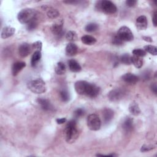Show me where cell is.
Returning a JSON list of instances; mask_svg holds the SVG:
<instances>
[{"label":"cell","mask_w":157,"mask_h":157,"mask_svg":"<svg viewBox=\"0 0 157 157\" xmlns=\"http://www.w3.org/2000/svg\"><path fill=\"white\" fill-rule=\"evenodd\" d=\"M74 87L78 94L80 95H86L90 98L96 97L100 91V88L96 85L83 80L76 82Z\"/></svg>","instance_id":"obj_1"},{"label":"cell","mask_w":157,"mask_h":157,"mask_svg":"<svg viewBox=\"0 0 157 157\" xmlns=\"http://www.w3.org/2000/svg\"><path fill=\"white\" fill-rule=\"evenodd\" d=\"M66 140L67 143H74L78 137V131L76 126V121L72 120L69 121L64 131Z\"/></svg>","instance_id":"obj_2"},{"label":"cell","mask_w":157,"mask_h":157,"mask_svg":"<svg viewBox=\"0 0 157 157\" xmlns=\"http://www.w3.org/2000/svg\"><path fill=\"white\" fill-rule=\"evenodd\" d=\"M36 18V12L33 9L26 8L20 10L17 15L19 22L21 24H28Z\"/></svg>","instance_id":"obj_3"},{"label":"cell","mask_w":157,"mask_h":157,"mask_svg":"<svg viewBox=\"0 0 157 157\" xmlns=\"http://www.w3.org/2000/svg\"><path fill=\"white\" fill-rule=\"evenodd\" d=\"M28 88L33 93L41 94L46 91V86L44 81L42 78H36L29 81L27 84Z\"/></svg>","instance_id":"obj_4"},{"label":"cell","mask_w":157,"mask_h":157,"mask_svg":"<svg viewBox=\"0 0 157 157\" xmlns=\"http://www.w3.org/2000/svg\"><path fill=\"white\" fill-rule=\"evenodd\" d=\"M98 9L107 14H113L117 10L116 6L110 1L103 0L98 2V4L96 5Z\"/></svg>","instance_id":"obj_5"},{"label":"cell","mask_w":157,"mask_h":157,"mask_svg":"<svg viewBox=\"0 0 157 157\" xmlns=\"http://www.w3.org/2000/svg\"><path fill=\"white\" fill-rule=\"evenodd\" d=\"M101 122L99 117L95 113L90 114L87 118V126L90 130L98 131L100 129Z\"/></svg>","instance_id":"obj_6"},{"label":"cell","mask_w":157,"mask_h":157,"mask_svg":"<svg viewBox=\"0 0 157 157\" xmlns=\"http://www.w3.org/2000/svg\"><path fill=\"white\" fill-rule=\"evenodd\" d=\"M123 42L131 41L134 39V36L131 29L125 26H121L118 31L117 34Z\"/></svg>","instance_id":"obj_7"},{"label":"cell","mask_w":157,"mask_h":157,"mask_svg":"<svg viewBox=\"0 0 157 157\" xmlns=\"http://www.w3.org/2000/svg\"><path fill=\"white\" fill-rule=\"evenodd\" d=\"M123 91L120 88H116L111 90L108 94V98L110 101L117 102L122 99Z\"/></svg>","instance_id":"obj_8"},{"label":"cell","mask_w":157,"mask_h":157,"mask_svg":"<svg viewBox=\"0 0 157 157\" xmlns=\"http://www.w3.org/2000/svg\"><path fill=\"white\" fill-rule=\"evenodd\" d=\"M32 48H33L32 45H30L26 42L21 44L18 47L19 55L22 58H25L27 56L31 53Z\"/></svg>","instance_id":"obj_9"},{"label":"cell","mask_w":157,"mask_h":157,"mask_svg":"<svg viewBox=\"0 0 157 157\" xmlns=\"http://www.w3.org/2000/svg\"><path fill=\"white\" fill-rule=\"evenodd\" d=\"M122 79L124 82L128 84L134 85L139 81V77L133 74L126 73L122 76Z\"/></svg>","instance_id":"obj_10"},{"label":"cell","mask_w":157,"mask_h":157,"mask_svg":"<svg viewBox=\"0 0 157 157\" xmlns=\"http://www.w3.org/2000/svg\"><path fill=\"white\" fill-rule=\"evenodd\" d=\"M136 28L139 30H145L147 28V17L144 15H141L136 19Z\"/></svg>","instance_id":"obj_11"},{"label":"cell","mask_w":157,"mask_h":157,"mask_svg":"<svg viewBox=\"0 0 157 157\" xmlns=\"http://www.w3.org/2000/svg\"><path fill=\"white\" fill-rule=\"evenodd\" d=\"M26 66V63L22 61H17L13 64L12 66V75H17Z\"/></svg>","instance_id":"obj_12"},{"label":"cell","mask_w":157,"mask_h":157,"mask_svg":"<svg viewBox=\"0 0 157 157\" xmlns=\"http://www.w3.org/2000/svg\"><path fill=\"white\" fill-rule=\"evenodd\" d=\"M37 102L40 105L41 108L45 111H50L53 109V107L50 101L45 98H39L37 100Z\"/></svg>","instance_id":"obj_13"},{"label":"cell","mask_w":157,"mask_h":157,"mask_svg":"<svg viewBox=\"0 0 157 157\" xmlns=\"http://www.w3.org/2000/svg\"><path fill=\"white\" fill-rule=\"evenodd\" d=\"M51 31L53 34L57 36H61L63 34V23H56L52 25Z\"/></svg>","instance_id":"obj_14"},{"label":"cell","mask_w":157,"mask_h":157,"mask_svg":"<svg viewBox=\"0 0 157 157\" xmlns=\"http://www.w3.org/2000/svg\"><path fill=\"white\" fill-rule=\"evenodd\" d=\"M113 115H114V113L112 109H108V108L105 109L103 110V113H102L104 122L105 123H109L112 120Z\"/></svg>","instance_id":"obj_15"},{"label":"cell","mask_w":157,"mask_h":157,"mask_svg":"<svg viewBox=\"0 0 157 157\" xmlns=\"http://www.w3.org/2000/svg\"><path fill=\"white\" fill-rule=\"evenodd\" d=\"M77 47L74 43H69L66 47V53L69 56H72L75 55L77 52Z\"/></svg>","instance_id":"obj_16"},{"label":"cell","mask_w":157,"mask_h":157,"mask_svg":"<svg viewBox=\"0 0 157 157\" xmlns=\"http://www.w3.org/2000/svg\"><path fill=\"white\" fill-rule=\"evenodd\" d=\"M15 28L10 27V26H6L4 28H3L2 31H1V37L2 39H6L8 38L10 36H12L14 33H15Z\"/></svg>","instance_id":"obj_17"},{"label":"cell","mask_w":157,"mask_h":157,"mask_svg":"<svg viewBox=\"0 0 157 157\" xmlns=\"http://www.w3.org/2000/svg\"><path fill=\"white\" fill-rule=\"evenodd\" d=\"M68 66L69 69L73 72H78L80 71L82 69L78 63L73 59L68 61Z\"/></svg>","instance_id":"obj_18"},{"label":"cell","mask_w":157,"mask_h":157,"mask_svg":"<svg viewBox=\"0 0 157 157\" xmlns=\"http://www.w3.org/2000/svg\"><path fill=\"white\" fill-rule=\"evenodd\" d=\"M122 127L126 132H131L133 129V120L129 117L126 118L123 123Z\"/></svg>","instance_id":"obj_19"},{"label":"cell","mask_w":157,"mask_h":157,"mask_svg":"<svg viewBox=\"0 0 157 157\" xmlns=\"http://www.w3.org/2000/svg\"><path fill=\"white\" fill-rule=\"evenodd\" d=\"M129 111L133 115L137 116L140 114V109L139 105L136 102H132L129 105Z\"/></svg>","instance_id":"obj_20"},{"label":"cell","mask_w":157,"mask_h":157,"mask_svg":"<svg viewBox=\"0 0 157 157\" xmlns=\"http://www.w3.org/2000/svg\"><path fill=\"white\" fill-rule=\"evenodd\" d=\"M81 40L83 44L86 45H93L96 42V39L94 37L90 35H85L82 36L81 38Z\"/></svg>","instance_id":"obj_21"},{"label":"cell","mask_w":157,"mask_h":157,"mask_svg":"<svg viewBox=\"0 0 157 157\" xmlns=\"http://www.w3.org/2000/svg\"><path fill=\"white\" fill-rule=\"evenodd\" d=\"M41 56H42V55H41L40 51L36 50L33 53L31 57V64L33 67H34L37 64V63L39 62V61L41 58Z\"/></svg>","instance_id":"obj_22"},{"label":"cell","mask_w":157,"mask_h":157,"mask_svg":"<svg viewBox=\"0 0 157 157\" xmlns=\"http://www.w3.org/2000/svg\"><path fill=\"white\" fill-rule=\"evenodd\" d=\"M55 72L58 75H63L66 72V69L65 64L62 62H58L55 69Z\"/></svg>","instance_id":"obj_23"},{"label":"cell","mask_w":157,"mask_h":157,"mask_svg":"<svg viewBox=\"0 0 157 157\" xmlns=\"http://www.w3.org/2000/svg\"><path fill=\"white\" fill-rule=\"evenodd\" d=\"M131 63L133 64L136 68H140L143 65V59L141 57L134 55L131 56Z\"/></svg>","instance_id":"obj_24"},{"label":"cell","mask_w":157,"mask_h":157,"mask_svg":"<svg viewBox=\"0 0 157 157\" xmlns=\"http://www.w3.org/2000/svg\"><path fill=\"white\" fill-rule=\"evenodd\" d=\"M59 12H58V10L57 9H53V8L49 9L47 12V17L52 19L57 18L59 16Z\"/></svg>","instance_id":"obj_25"},{"label":"cell","mask_w":157,"mask_h":157,"mask_svg":"<svg viewBox=\"0 0 157 157\" xmlns=\"http://www.w3.org/2000/svg\"><path fill=\"white\" fill-rule=\"evenodd\" d=\"M144 50L146 52H148L153 55H157V48L155 46L151 45H147L144 46Z\"/></svg>","instance_id":"obj_26"},{"label":"cell","mask_w":157,"mask_h":157,"mask_svg":"<svg viewBox=\"0 0 157 157\" xmlns=\"http://www.w3.org/2000/svg\"><path fill=\"white\" fill-rule=\"evenodd\" d=\"M98 25L95 23H90L86 25V26L85 28V29L86 32L88 33H92L95 31H96L98 29Z\"/></svg>","instance_id":"obj_27"},{"label":"cell","mask_w":157,"mask_h":157,"mask_svg":"<svg viewBox=\"0 0 157 157\" xmlns=\"http://www.w3.org/2000/svg\"><path fill=\"white\" fill-rule=\"evenodd\" d=\"M120 61L121 63L125 64H131V56L128 54V53H125L124 55H123L121 57H120Z\"/></svg>","instance_id":"obj_28"},{"label":"cell","mask_w":157,"mask_h":157,"mask_svg":"<svg viewBox=\"0 0 157 157\" xmlns=\"http://www.w3.org/2000/svg\"><path fill=\"white\" fill-rule=\"evenodd\" d=\"M66 38L67 40L74 41L77 39V36L75 31H69V32L67 33V34L66 35Z\"/></svg>","instance_id":"obj_29"},{"label":"cell","mask_w":157,"mask_h":157,"mask_svg":"<svg viewBox=\"0 0 157 157\" xmlns=\"http://www.w3.org/2000/svg\"><path fill=\"white\" fill-rule=\"evenodd\" d=\"M132 53L134 56H139V57H143L145 56L146 52L141 48H136L132 50Z\"/></svg>","instance_id":"obj_30"},{"label":"cell","mask_w":157,"mask_h":157,"mask_svg":"<svg viewBox=\"0 0 157 157\" xmlns=\"http://www.w3.org/2000/svg\"><path fill=\"white\" fill-rule=\"evenodd\" d=\"M60 97L63 101L67 102L69 100V94L67 91L65 90H63L60 91Z\"/></svg>","instance_id":"obj_31"},{"label":"cell","mask_w":157,"mask_h":157,"mask_svg":"<svg viewBox=\"0 0 157 157\" xmlns=\"http://www.w3.org/2000/svg\"><path fill=\"white\" fill-rule=\"evenodd\" d=\"M37 26V18H36L27 24V29L29 31H31L36 29Z\"/></svg>","instance_id":"obj_32"},{"label":"cell","mask_w":157,"mask_h":157,"mask_svg":"<svg viewBox=\"0 0 157 157\" xmlns=\"http://www.w3.org/2000/svg\"><path fill=\"white\" fill-rule=\"evenodd\" d=\"M74 113V116L75 118H79L84 115L85 110H84V109H83L82 108H78V109H76Z\"/></svg>","instance_id":"obj_33"},{"label":"cell","mask_w":157,"mask_h":157,"mask_svg":"<svg viewBox=\"0 0 157 157\" xmlns=\"http://www.w3.org/2000/svg\"><path fill=\"white\" fill-rule=\"evenodd\" d=\"M155 148V146H153V145H146V144H144L142 146L141 148H140V151H142V152H144V151H150L152 149H153Z\"/></svg>","instance_id":"obj_34"},{"label":"cell","mask_w":157,"mask_h":157,"mask_svg":"<svg viewBox=\"0 0 157 157\" xmlns=\"http://www.w3.org/2000/svg\"><path fill=\"white\" fill-rule=\"evenodd\" d=\"M123 41L117 35H115L113 37V40H112L113 44L116 45H121L123 44Z\"/></svg>","instance_id":"obj_35"},{"label":"cell","mask_w":157,"mask_h":157,"mask_svg":"<svg viewBox=\"0 0 157 157\" xmlns=\"http://www.w3.org/2000/svg\"><path fill=\"white\" fill-rule=\"evenodd\" d=\"M32 46H33V48H36L37 50L41 52L42 44V42H41L40 41L38 40V41L35 42L34 43H33V44H32Z\"/></svg>","instance_id":"obj_36"},{"label":"cell","mask_w":157,"mask_h":157,"mask_svg":"<svg viewBox=\"0 0 157 157\" xmlns=\"http://www.w3.org/2000/svg\"><path fill=\"white\" fill-rule=\"evenodd\" d=\"M137 1L136 0H127L126 1V4L129 7H132L134 6L136 4Z\"/></svg>","instance_id":"obj_37"},{"label":"cell","mask_w":157,"mask_h":157,"mask_svg":"<svg viewBox=\"0 0 157 157\" xmlns=\"http://www.w3.org/2000/svg\"><path fill=\"white\" fill-rule=\"evenodd\" d=\"M56 121L58 124H63L66 121V118H57L56 120Z\"/></svg>","instance_id":"obj_38"},{"label":"cell","mask_w":157,"mask_h":157,"mask_svg":"<svg viewBox=\"0 0 157 157\" xmlns=\"http://www.w3.org/2000/svg\"><path fill=\"white\" fill-rule=\"evenodd\" d=\"M151 88L152 91H153L155 94H156V93H157V86H156V83H153V85H151Z\"/></svg>","instance_id":"obj_39"},{"label":"cell","mask_w":157,"mask_h":157,"mask_svg":"<svg viewBox=\"0 0 157 157\" xmlns=\"http://www.w3.org/2000/svg\"><path fill=\"white\" fill-rule=\"evenodd\" d=\"M152 21H153V23L154 26H156V24H157V23H156V12H155V13L153 14Z\"/></svg>","instance_id":"obj_40"},{"label":"cell","mask_w":157,"mask_h":157,"mask_svg":"<svg viewBox=\"0 0 157 157\" xmlns=\"http://www.w3.org/2000/svg\"><path fill=\"white\" fill-rule=\"evenodd\" d=\"M143 39L145 40V41H147V42H151L153 40H152V39L150 37H147V36H144L143 37Z\"/></svg>","instance_id":"obj_41"}]
</instances>
